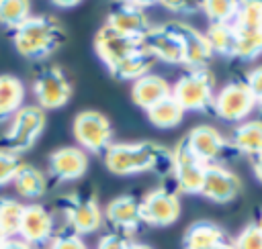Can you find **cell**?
I'll return each instance as SVG.
<instances>
[{
	"instance_id": "3957f363",
	"label": "cell",
	"mask_w": 262,
	"mask_h": 249,
	"mask_svg": "<svg viewBox=\"0 0 262 249\" xmlns=\"http://www.w3.org/2000/svg\"><path fill=\"white\" fill-rule=\"evenodd\" d=\"M63 31L59 22L45 14H31L18 29L12 31V45L25 59L43 61L59 49Z\"/></svg>"
},
{
	"instance_id": "ba28073f",
	"label": "cell",
	"mask_w": 262,
	"mask_h": 249,
	"mask_svg": "<svg viewBox=\"0 0 262 249\" xmlns=\"http://www.w3.org/2000/svg\"><path fill=\"white\" fill-rule=\"evenodd\" d=\"M256 110V98L248 90L246 82H229L215 92L213 112L225 122H244Z\"/></svg>"
},
{
	"instance_id": "ee69618b",
	"label": "cell",
	"mask_w": 262,
	"mask_h": 249,
	"mask_svg": "<svg viewBox=\"0 0 262 249\" xmlns=\"http://www.w3.org/2000/svg\"><path fill=\"white\" fill-rule=\"evenodd\" d=\"M256 108H258V110H260V114H262V100L258 102V106H256Z\"/></svg>"
},
{
	"instance_id": "52a82bcc",
	"label": "cell",
	"mask_w": 262,
	"mask_h": 249,
	"mask_svg": "<svg viewBox=\"0 0 262 249\" xmlns=\"http://www.w3.org/2000/svg\"><path fill=\"white\" fill-rule=\"evenodd\" d=\"M72 82L57 65H43L33 78V96L41 110H57L72 98Z\"/></svg>"
},
{
	"instance_id": "484cf974",
	"label": "cell",
	"mask_w": 262,
	"mask_h": 249,
	"mask_svg": "<svg viewBox=\"0 0 262 249\" xmlns=\"http://www.w3.org/2000/svg\"><path fill=\"white\" fill-rule=\"evenodd\" d=\"M147 120L156 127V129H174L182 122L184 118V110L180 108V104L168 96L162 102H158L156 106H151L149 110H145Z\"/></svg>"
},
{
	"instance_id": "f1b7e54d",
	"label": "cell",
	"mask_w": 262,
	"mask_h": 249,
	"mask_svg": "<svg viewBox=\"0 0 262 249\" xmlns=\"http://www.w3.org/2000/svg\"><path fill=\"white\" fill-rule=\"evenodd\" d=\"M31 16V4L25 0H4L0 2V24L4 29H18Z\"/></svg>"
},
{
	"instance_id": "4fadbf2b",
	"label": "cell",
	"mask_w": 262,
	"mask_h": 249,
	"mask_svg": "<svg viewBox=\"0 0 262 249\" xmlns=\"http://www.w3.org/2000/svg\"><path fill=\"white\" fill-rule=\"evenodd\" d=\"M147 6L151 4L149 2H123L115 10L108 12L104 27H108L117 35L141 39L151 29V22L145 14Z\"/></svg>"
},
{
	"instance_id": "8fae6325",
	"label": "cell",
	"mask_w": 262,
	"mask_h": 249,
	"mask_svg": "<svg viewBox=\"0 0 262 249\" xmlns=\"http://www.w3.org/2000/svg\"><path fill=\"white\" fill-rule=\"evenodd\" d=\"M61 212L66 216V225L76 235H90L98 231L104 222V212L94 198L72 196L61 200Z\"/></svg>"
},
{
	"instance_id": "5bb4252c",
	"label": "cell",
	"mask_w": 262,
	"mask_h": 249,
	"mask_svg": "<svg viewBox=\"0 0 262 249\" xmlns=\"http://www.w3.org/2000/svg\"><path fill=\"white\" fill-rule=\"evenodd\" d=\"M239 192H242V180L231 169H227L219 163H211L205 167L199 196H203L211 202H217V204H225V202L235 200L239 196Z\"/></svg>"
},
{
	"instance_id": "d4e9b609",
	"label": "cell",
	"mask_w": 262,
	"mask_h": 249,
	"mask_svg": "<svg viewBox=\"0 0 262 249\" xmlns=\"http://www.w3.org/2000/svg\"><path fill=\"white\" fill-rule=\"evenodd\" d=\"M205 37L209 41L213 55L235 59V31L231 22H209Z\"/></svg>"
},
{
	"instance_id": "d6986e66",
	"label": "cell",
	"mask_w": 262,
	"mask_h": 249,
	"mask_svg": "<svg viewBox=\"0 0 262 249\" xmlns=\"http://www.w3.org/2000/svg\"><path fill=\"white\" fill-rule=\"evenodd\" d=\"M176 31L182 39V47H184V59L182 65L188 69H203L207 67V63L213 57V51L209 47V41L205 37L203 31H196L194 27L182 22V20H174Z\"/></svg>"
},
{
	"instance_id": "4316f807",
	"label": "cell",
	"mask_w": 262,
	"mask_h": 249,
	"mask_svg": "<svg viewBox=\"0 0 262 249\" xmlns=\"http://www.w3.org/2000/svg\"><path fill=\"white\" fill-rule=\"evenodd\" d=\"M235 31V59L252 61L262 55V29H237Z\"/></svg>"
},
{
	"instance_id": "83f0119b",
	"label": "cell",
	"mask_w": 262,
	"mask_h": 249,
	"mask_svg": "<svg viewBox=\"0 0 262 249\" xmlns=\"http://www.w3.org/2000/svg\"><path fill=\"white\" fill-rule=\"evenodd\" d=\"M25 204H20L14 198H0V233L10 239L18 237L20 220H23Z\"/></svg>"
},
{
	"instance_id": "d590c367",
	"label": "cell",
	"mask_w": 262,
	"mask_h": 249,
	"mask_svg": "<svg viewBox=\"0 0 262 249\" xmlns=\"http://www.w3.org/2000/svg\"><path fill=\"white\" fill-rule=\"evenodd\" d=\"M164 8H168L170 12H178V14H188L192 10L199 8V2H162Z\"/></svg>"
},
{
	"instance_id": "6da1fadb",
	"label": "cell",
	"mask_w": 262,
	"mask_h": 249,
	"mask_svg": "<svg viewBox=\"0 0 262 249\" xmlns=\"http://www.w3.org/2000/svg\"><path fill=\"white\" fill-rule=\"evenodd\" d=\"M94 51L108 69V73L117 80L135 82L147 76L151 65L156 63V59L143 47L141 39L117 35L104 24L94 35Z\"/></svg>"
},
{
	"instance_id": "30bf717a",
	"label": "cell",
	"mask_w": 262,
	"mask_h": 249,
	"mask_svg": "<svg viewBox=\"0 0 262 249\" xmlns=\"http://www.w3.org/2000/svg\"><path fill=\"white\" fill-rule=\"evenodd\" d=\"M141 41L147 53L156 61L170 63V65H182L184 47H182V39L176 31L174 20L164 22V24H151V29L141 37Z\"/></svg>"
},
{
	"instance_id": "ac0fdd59",
	"label": "cell",
	"mask_w": 262,
	"mask_h": 249,
	"mask_svg": "<svg viewBox=\"0 0 262 249\" xmlns=\"http://www.w3.org/2000/svg\"><path fill=\"white\" fill-rule=\"evenodd\" d=\"M102 212H104V220L121 235H129L143 225L139 212V200L129 194L113 198L106 204V208H102Z\"/></svg>"
},
{
	"instance_id": "7c38bea8",
	"label": "cell",
	"mask_w": 262,
	"mask_h": 249,
	"mask_svg": "<svg viewBox=\"0 0 262 249\" xmlns=\"http://www.w3.org/2000/svg\"><path fill=\"white\" fill-rule=\"evenodd\" d=\"M172 178L184 194H199L205 167L188 149L186 139H180L172 149Z\"/></svg>"
},
{
	"instance_id": "603a6c76",
	"label": "cell",
	"mask_w": 262,
	"mask_h": 249,
	"mask_svg": "<svg viewBox=\"0 0 262 249\" xmlns=\"http://www.w3.org/2000/svg\"><path fill=\"white\" fill-rule=\"evenodd\" d=\"M25 106V84L10 73L0 76V124L10 120L12 114Z\"/></svg>"
},
{
	"instance_id": "e575fe53",
	"label": "cell",
	"mask_w": 262,
	"mask_h": 249,
	"mask_svg": "<svg viewBox=\"0 0 262 249\" xmlns=\"http://www.w3.org/2000/svg\"><path fill=\"white\" fill-rule=\"evenodd\" d=\"M244 82L252 92V96L256 98V106H258V102L262 100V65H256L254 69H250Z\"/></svg>"
},
{
	"instance_id": "60d3db41",
	"label": "cell",
	"mask_w": 262,
	"mask_h": 249,
	"mask_svg": "<svg viewBox=\"0 0 262 249\" xmlns=\"http://www.w3.org/2000/svg\"><path fill=\"white\" fill-rule=\"evenodd\" d=\"M209 249H233V245H231V239H229V241L219 243V245H213V247H209Z\"/></svg>"
},
{
	"instance_id": "836d02e7",
	"label": "cell",
	"mask_w": 262,
	"mask_h": 249,
	"mask_svg": "<svg viewBox=\"0 0 262 249\" xmlns=\"http://www.w3.org/2000/svg\"><path fill=\"white\" fill-rule=\"evenodd\" d=\"M129 243L131 241L127 239V235H121V233L113 231V233L98 239L96 249H129Z\"/></svg>"
},
{
	"instance_id": "ffe728a7",
	"label": "cell",
	"mask_w": 262,
	"mask_h": 249,
	"mask_svg": "<svg viewBox=\"0 0 262 249\" xmlns=\"http://www.w3.org/2000/svg\"><path fill=\"white\" fill-rule=\"evenodd\" d=\"M170 90H172V86L162 76L147 73V76H143V78L133 82V86H131V100H133L135 106H139L143 110H149L151 106H156L158 102L168 98Z\"/></svg>"
},
{
	"instance_id": "8d00e7d4",
	"label": "cell",
	"mask_w": 262,
	"mask_h": 249,
	"mask_svg": "<svg viewBox=\"0 0 262 249\" xmlns=\"http://www.w3.org/2000/svg\"><path fill=\"white\" fill-rule=\"evenodd\" d=\"M0 249H35V247L29 245V243H25V241L18 239V237H10V239L4 241V245H2Z\"/></svg>"
},
{
	"instance_id": "9a60e30c",
	"label": "cell",
	"mask_w": 262,
	"mask_h": 249,
	"mask_svg": "<svg viewBox=\"0 0 262 249\" xmlns=\"http://www.w3.org/2000/svg\"><path fill=\"white\" fill-rule=\"evenodd\" d=\"M88 153L76 145L59 147L47 157V171L55 182H76L88 171Z\"/></svg>"
},
{
	"instance_id": "9c48e42d",
	"label": "cell",
	"mask_w": 262,
	"mask_h": 249,
	"mask_svg": "<svg viewBox=\"0 0 262 249\" xmlns=\"http://www.w3.org/2000/svg\"><path fill=\"white\" fill-rule=\"evenodd\" d=\"M180 198L174 190L154 188L139 200V212L143 225L149 227H170L180 216Z\"/></svg>"
},
{
	"instance_id": "4dcf8cb0",
	"label": "cell",
	"mask_w": 262,
	"mask_h": 249,
	"mask_svg": "<svg viewBox=\"0 0 262 249\" xmlns=\"http://www.w3.org/2000/svg\"><path fill=\"white\" fill-rule=\"evenodd\" d=\"M233 249H262V229L256 222L246 225L233 239Z\"/></svg>"
},
{
	"instance_id": "5b68a950",
	"label": "cell",
	"mask_w": 262,
	"mask_h": 249,
	"mask_svg": "<svg viewBox=\"0 0 262 249\" xmlns=\"http://www.w3.org/2000/svg\"><path fill=\"white\" fill-rule=\"evenodd\" d=\"M45 122H47L45 110H41L37 104H25L12 114V118L8 120V127L2 133L4 149L16 155L29 151L43 135Z\"/></svg>"
},
{
	"instance_id": "44dd1931",
	"label": "cell",
	"mask_w": 262,
	"mask_h": 249,
	"mask_svg": "<svg viewBox=\"0 0 262 249\" xmlns=\"http://www.w3.org/2000/svg\"><path fill=\"white\" fill-rule=\"evenodd\" d=\"M225 241H229V237L219 225L211 220H196L184 231L182 249H209Z\"/></svg>"
},
{
	"instance_id": "7402d4cb",
	"label": "cell",
	"mask_w": 262,
	"mask_h": 249,
	"mask_svg": "<svg viewBox=\"0 0 262 249\" xmlns=\"http://www.w3.org/2000/svg\"><path fill=\"white\" fill-rule=\"evenodd\" d=\"M229 147L250 157L262 155V120L252 118V120H244L235 124L229 137Z\"/></svg>"
},
{
	"instance_id": "cb8c5ba5",
	"label": "cell",
	"mask_w": 262,
	"mask_h": 249,
	"mask_svg": "<svg viewBox=\"0 0 262 249\" xmlns=\"http://www.w3.org/2000/svg\"><path fill=\"white\" fill-rule=\"evenodd\" d=\"M12 186H14L18 196H23L27 200H33V198H39V196L45 194L47 176L31 163H20V167H18L14 180H12Z\"/></svg>"
},
{
	"instance_id": "ab89813d",
	"label": "cell",
	"mask_w": 262,
	"mask_h": 249,
	"mask_svg": "<svg viewBox=\"0 0 262 249\" xmlns=\"http://www.w3.org/2000/svg\"><path fill=\"white\" fill-rule=\"evenodd\" d=\"M53 6L55 8H74V6H78V2H53Z\"/></svg>"
},
{
	"instance_id": "d6a6232c",
	"label": "cell",
	"mask_w": 262,
	"mask_h": 249,
	"mask_svg": "<svg viewBox=\"0 0 262 249\" xmlns=\"http://www.w3.org/2000/svg\"><path fill=\"white\" fill-rule=\"evenodd\" d=\"M47 249H88V247H86V243L82 241L80 235L68 231V233H61V235H55L47 243Z\"/></svg>"
},
{
	"instance_id": "f546056e",
	"label": "cell",
	"mask_w": 262,
	"mask_h": 249,
	"mask_svg": "<svg viewBox=\"0 0 262 249\" xmlns=\"http://www.w3.org/2000/svg\"><path fill=\"white\" fill-rule=\"evenodd\" d=\"M237 6L239 2H215V0L199 2V8L203 10L209 22H233L237 14Z\"/></svg>"
},
{
	"instance_id": "2e32d148",
	"label": "cell",
	"mask_w": 262,
	"mask_h": 249,
	"mask_svg": "<svg viewBox=\"0 0 262 249\" xmlns=\"http://www.w3.org/2000/svg\"><path fill=\"white\" fill-rule=\"evenodd\" d=\"M55 233V216L49 208L41 204H27L18 229V239L33 245L35 249L47 245Z\"/></svg>"
},
{
	"instance_id": "b9f144b4",
	"label": "cell",
	"mask_w": 262,
	"mask_h": 249,
	"mask_svg": "<svg viewBox=\"0 0 262 249\" xmlns=\"http://www.w3.org/2000/svg\"><path fill=\"white\" fill-rule=\"evenodd\" d=\"M4 241H6V237H4V235H2V233H0V247H2V245H4Z\"/></svg>"
},
{
	"instance_id": "7a4b0ae2",
	"label": "cell",
	"mask_w": 262,
	"mask_h": 249,
	"mask_svg": "<svg viewBox=\"0 0 262 249\" xmlns=\"http://www.w3.org/2000/svg\"><path fill=\"white\" fill-rule=\"evenodd\" d=\"M104 167L115 176L135 173H172V151L154 141L113 143L102 155Z\"/></svg>"
},
{
	"instance_id": "277c9868",
	"label": "cell",
	"mask_w": 262,
	"mask_h": 249,
	"mask_svg": "<svg viewBox=\"0 0 262 249\" xmlns=\"http://www.w3.org/2000/svg\"><path fill=\"white\" fill-rule=\"evenodd\" d=\"M170 96L180 104L184 112H207L213 110L215 102V80L213 73L203 69H188L176 80Z\"/></svg>"
},
{
	"instance_id": "e0dca14e",
	"label": "cell",
	"mask_w": 262,
	"mask_h": 249,
	"mask_svg": "<svg viewBox=\"0 0 262 249\" xmlns=\"http://www.w3.org/2000/svg\"><path fill=\"white\" fill-rule=\"evenodd\" d=\"M186 145L192 151V155L203 163V165H211L215 161H219L225 153V149L229 147V143L225 141V137L209 124H199L194 127L186 137Z\"/></svg>"
},
{
	"instance_id": "8992f818",
	"label": "cell",
	"mask_w": 262,
	"mask_h": 249,
	"mask_svg": "<svg viewBox=\"0 0 262 249\" xmlns=\"http://www.w3.org/2000/svg\"><path fill=\"white\" fill-rule=\"evenodd\" d=\"M72 133L80 149L94 155H104L113 145L111 120L98 110H82L74 116Z\"/></svg>"
},
{
	"instance_id": "1f68e13d",
	"label": "cell",
	"mask_w": 262,
	"mask_h": 249,
	"mask_svg": "<svg viewBox=\"0 0 262 249\" xmlns=\"http://www.w3.org/2000/svg\"><path fill=\"white\" fill-rule=\"evenodd\" d=\"M20 163H23L20 161V155H16V153L0 147V188L12 184V180H14L16 171H18Z\"/></svg>"
},
{
	"instance_id": "7bdbcfd3",
	"label": "cell",
	"mask_w": 262,
	"mask_h": 249,
	"mask_svg": "<svg viewBox=\"0 0 262 249\" xmlns=\"http://www.w3.org/2000/svg\"><path fill=\"white\" fill-rule=\"evenodd\" d=\"M256 225H258V227L262 229V212H260V218H258V222H256Z\"/></svg>"
},
{
	"instance_id": "f35d334b",
	"label": "cell",
	"mask_w": 262,
	"mask_h": 249,
	"mask_svg": "<svg viewBox=\"0 0 262 249\" xmlns=\"http://www.w3.org/2000/svg\"><path fill=\"white\" fill-rule=\"evenodd\" d=\"M129 249H154L151 245H147V243H139V241H131L129 243Z\"/></svg>"
},
{
	"instance_id": "74e56055",
	"label": "cell",
	"mask_w": 262,
	"mask_h": 249,
	"mask_svg": "<svg viewBox=\"0 0 262 249\" xmlns=\"http://www.w3.org/2000/svg\"><path fill=\"white\" fill-rule=\"evenodd\" d=\"M252 171H254V178L262 184V155L252 157Z\"/></svg>"
}]
</instances>
